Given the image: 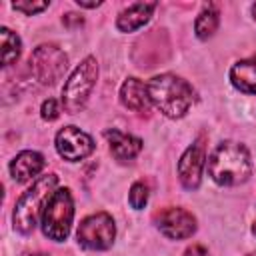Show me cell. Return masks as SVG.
I'll list each match as a JSON object with an SVG mask.
<instances>
[{"instance_id": "21", "label": "cell", "mask_w": 256, "mask_h": 256, "mask_svg": "<svg viewBox=\"0 0 256 256\" xmlns=\"http://www.w3.org/2000/svg\"><path fill=\"white\" fill-rule=\"evenodd\" d=\"M184 256H208V250L202 244H192V246L186 248Z\"/></svg>"}, {"instance_id": "7", "label": "cell", "mask_w": 256, "mask_h": 256, "mask_svg": "<svg viewBox=\"0 0 256 256\" xmlns=\"http://www.w3.org/2000/svg\"><path fill=\"white\" fill-rule=\"evenodd\" d=\"M78 244L88 250H108L116 238V226L110 214L96 212L86 216L76 232Z\"/></svg>"}, {"instance_id": "16", "label": "cell", "mask_w": 256, "mask_h": 256, "mask_svg": "<svg viewBox=\"0 0 256 256\" xmlns=\"http://www.w3.org/2000/svg\"><path fill=\"white\" fill-rule=\"evenodd\" d=\"M218 22H220V18H218V8H216L214 4H206V6L202 8V12L198 14L196 22H194V32H196V36H198L200 40H208V38L216 32Z\"/></svg>"}, {"instance_id": "19", "label": "cell", "mask_w": 256, "mask_h": 256, "mask_svg": "<svg viewBox=\"0 0 256 256\" xmlns=\"http://www.w3.org/2000/svg\"><path fill=\"white\" fill-rule=\"evenodd\" d=\"M50 2L42 0V2H32V0H22V2H12V8L18 10V12H24L26 16H32V14H38L42 10L48 8Z\"/></svg>"}, {"instance_id": "5", "label": "cell", "mask_w": 256, "mask_h": 256, "mask_svg": "<svg viewBox=\"0 0 256 256\" xmlns=\"http://www.w3.org/2000/svg\"><path fill=\"white\" fill-rule=\"evenodd\" d=\"M74 220V200L68 188H56L42 210V232L54 242H64Z\"/></svg>"}, {"instance_id": "27", "label": "cell", "mask_w": 256, "mask_h": 256, "mask_svg": "<svg viewBox=\"0 0 256 256\" xmlns=\"http://www.w3.org/2000/svg\"><path fill=\"white\" fill-rule=\"evenodd\" d=\"M246 256H256V252H250V254H246Z\"/></svg>"}, {"instance_id": "3", "label": "cell", "mask_w": 256, "mask_h": 256, "mask_svg": "<svg viewBox=\"0 0 256 256\" xmlns=\"http://www.w3.org/2000/svg\"><path fill=\"white\" fill-rule=\"evenodd\" d=\"M58 176L56 174H44L34 180V184L16 200L12 222L14 230L20 234H30L36 228V220L42 214L46 202L56 192Z\"/></svg>"}, {"instance_id": "18", "label": "cell", "mask_w": 256, "mask_h": 256, "mask_svg": "<svg viewBox=\"0 0 256 256\" xmlns=\"http://www.w3.org/2000/svg\"><path fill=\"white\" fill-rule=\"evenodd\" d=\"M128 202H130V206H132L134 210H140V208L146 206V202H148V186H146L142 180H138V182H134V184L130 186Z\"/></svg>"}, {"instance_id": "4", "label": "cell", "mask_w": 256, "mask_h": 256, "mask_svg": "<svg viewBox=\"0 0 256 256\" xmlns=\"http://www.w3.org/2000/svg\"><path fill=\"white\" fill-rule=\"evenodd\" d=\"M98 80V62L94 56H86L74 72L68 76L62 88V106L68 114H78L84 110Z\"/></svg>"}, {"instance_id": "25", "label": "cell", "mask_w": 256, "mask_h": 256, "mask_svg": "<svg viewBox=\"0 0 256 256\" xmlns=\"http://www.w3.org/2000/svg\"><path fill=\"white\" fill-rule=\"evenodd\" d=\"M252 14H254V18H256V4L252 6Z\"/></svg>"}, {"instance_id": "1", "label": "cell", "mask_w": 256, "mask_h": 256, "mask_svg": "<svg viewBox=\"0 0 256 256\" xmlns=\"http://www.w3.org/2000/svg\"><path fill=\"white\" fill-rule=\"evenodd\" d=\"M208 174L220 186L244 184L252 174L250 154L240 142H220L208 158Z\"/></svg>"}, {"instance_id": "14", "label": "cell", "mask_w": 256, "mask_h": 256, "mask_svg": "<svg viewBox=\"0 0 256 256\" xmlns=\"http://www.w3.org/2000/svg\"><path fill=\"white\" fill-rule=\"evenodd\" d=\"M154 8H156L154 2H136V4H130L116 18L118 30L120 32H134V30L142 28L150 20Z\"/></svg>"}, {"instance_id": "13", "label": "cell", "mask_w": 256, "mask_h": 256, "mask_svg": "<svg viewBox=\"0 0 256 256\" xmlns=\"http://www.w3.org/2000/svg\"><path fill=\"white\" fill-rule=\"evenodd\" d=\"M120 102L132 110V112H140L146 114L150 112V98H148V88L142 80L138 78H126L122 88H120Z\"/></svg>"}, {"instance_id": "10", "label": "cell", "mask_w": 256, "mask_h": 256, "mask_svg": "<svg viewBox=\"0 0 256 256\" xmlns=\"http://www.w3.org/2000/svg\"><path fill=\"white\" fill-rule=\"evenodd\" d=\"M206 164V144L204 136H200L194 144H190L178 160V178L186 190H196L202 180V170Z\"/></svg>"}, {"instance_id": "26", "label": "cell", "mask_w": 256, "mask_h": 256, "mask_svg": "<svg viewBox=\"0 0 256 256\" xmlns=\"http://www.w3.org/2000/svg\"><path fill=\"white\" fill-rule=\"evenodd\" d=\"M252 232H254V234H256V222H254V224H252Z\"/></svg>"}, {"instance_id": "8", "label": "cell", "mask_w": 256, "mask_h": 256, "mask_svg": "<svg viewBox=\"0 0 256 256\" xmlns=\"http://www.w3.org/2000/svg\"><path fill=\"white\" fill-rule=\"evenodd\" d=\"M158 230L170 240H184L196 232V218L180 206H166L154 214Z\"/></svg>"}, {"instance_id": "11", "label": "cell", "mask_w": 256, "mask_h": 256, "mask_svg": "<svg viewBox=\"0 0 256 256\" xmlns=\"http://www.w3.org/2000/svg\"><path fill=\"white\" fill-rule=\"evenodd\" d=\"M108 144H110V152L116 160L120 162H128V160H134L140 150H142V140L132 136V134H124L116 128H110L104 132Z\"/></svg>"}, {"instance_id": "17", "label": "cell", "mask_w": 256, "mask_h": 256, "mask_svg": "<svg viewBox=\"0 0 256 256\" xmlns=\"http://www.w3.org/2000/svg\"><path fill=\"white\" fill-rule=\"evenodd\" d=\"M0 40H2V64L4 66L16 64L20 58V52H22V42H20L18 34L12 32L10 28L2 26L0 28Z\"/></svg>"}, {"instance_id": "2", "label": "cell", "mask_w": 256, "mask_h": 256, "mask_svg": "<svg viewBox=\"0 0 256 256\" xmlns=\"http://www.w3.org/2000/svg\"><path fill=\"white\" fill-rule=\"evenodd\" d=\"M150 104L156 106L168 118H182L194 104V88L176 74H158L148 84Z\"/></svg>"}, {"instance_id": "24", "label": "cell", "mask_w": 256, "mask_h": 256, "mask_svg": "<svg viewBox=\"0 0 256 256\" xmlns=\"http://www.w3.org/2000/svg\"><path fill=\"white\" fill-rule=\"evenodd\" d=\"M22 256H50V254H44V252H26Z\"/></svg>"}, {"instance_id": "15", "label": "cell", "mask_w": 256, "mask_h": 256, "mask_svg": "<svg viewBox=\"0 0 256 256\" xmlns=\"http://www.w3.org/2000/svg\"><path fill=\"white\" fill-rule=\"evenodd\" d=\"M230 82L234 88L246 94H256V54L238 60L230 68Z\"/></svg>"}, {"instance_id": "23", "label": "cell", "mask_w": 256, "mask_h": 256, "mask_svg": "<svg viewBox=\"0 0 256 256\" xmlns=\"http://www.w3.org/2000/svg\"><path fill=\"white\" fill-rule=\"evenodd\" d=\"M76 4L78 6H82V8H98L102 2L98 0V2H86V0H76Z\"/></svg>"}, {"instance_id": "9", "label": "cell", "mask_w": 256, "mask_h": 256, "mask_svg": "<svg viewBox=\"0 0 256 256\" xmlns=\"http://www.w3.org/2000/svg\"><path fill=\"white\" fill-rule=\"evenodd\" d=\"M56 150L64 160L80 162L94 152V140L76 126H64L56 134Z\"/></svg>"}, {"instance_id": "22", "label": "cell", "mask_w": 256, "mask_h": 256, "mask_svg": "<svg viewBox=\"0 0 256 256\" xmlns=\"http://www.w3.org/2000/svg\"><path fill=\"white\" fill-rule=\"evenodd\" d=\"M62 22H64L66 26H74V24L80 26L84 20H82V16H78V14H74V12H68V14L62 18Z\"/></svg>"}, {"instance_id": "6", "label": "cell", "mask_w": 256, "mask_h": 256, "mask_svg": "<svg viewBox=\"0 0 256 256\" xmlns=\"http://www.w3.org/2000/svg\"><path fill=\"white\" fill-rule=\"evenodd\" d=\"M28 64H30L32 76L42 86H52L64 76L68 68V56L56 44H40L30 54Z\"/></svg>"}, {"instance_id": "12", "label": "cell", "mask_w": 256, "mask_h": 256, "mask_svg": "<svg viewBox=\"0 0 256 256\" xmlns=\"http://www.w3.org/2000/svg\"><path fill=\"white\" fill-rule=\"evenodd\" d=\"M44 168V156L36 150H22L10 162V174L16 182H28L30 178L38 176Z\"/></svg>"}, {"instance_id": "20", "label": "cell", "mask_w": 256, "mask_h": 256, "mask_svg": "<svg viewBox=\"0 0 256 256\" xmlns=\"http://www.w3.org/2000/svg\"><path fill=\"white\" fill-rule=\"evenodd\" d=\"M40 116H42L44 120H48V122L56 120V118L60 116V106H58V100H54V98L44 100V102H42V108H40Z\"/></svg>"}]
</instances>
